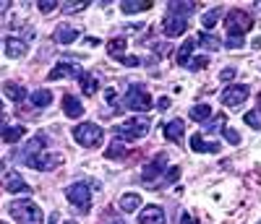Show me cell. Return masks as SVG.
Instances as JSON below:
<instances>
[{"label":"cell","mask_w":261,"mask_h":224,"mask_svg":"<svg viewBox=\"0 0 261 224\" xmlns=\"http://www.w3.org/2000/svg\"><path fill=\"white\" fill-rule=\"evenodd\" d=\"M222 133H225V141H230L232 146L241 144V133H238V130H232V128H227V125H225V130H222Z\"/></svg>","instance_id":"cell-36"},{"label":"cell","mask_w":261,"mask_h":224,"mask_svg":"<svg viewBox=\"0 0 261 224\" xmlns=\"http://www.w3.org/2000/svg\"><path fill=\"white\" fill-rule=\"evenodd\" d=\"M165 172H167V156H165V154H157L154 159H151V162L144 167L141 180H144L149 188H160V185H165V183H162Z\"/></svg>","instance_id":"cell-5"},{"label":"cell","mask_w":261,"mask_h":224,"mask_svg":"<svg viewBox=\"0 0 261 224\" xmlns=\"http://www.w3.org/2000/svg\"><path fill=\"white\" fill-rule=\"evenodd\" d=\"M191 149L199 151V154H217V151H220V144H217V141H206L201 133H196V136H191Z\"/></svg>","instance_id":"cell-12"},{"label":"cell","mask_w":261,"mask_h":224,"mask_svg":"<svg viewBox=\"0 0 261 224\" xmlns=\"http://www.w3.org/2000/svg\"><path fill=\"white\" fill-rule=\"evenodd\" d=\"M206 65H209L206 58H193V60H188L186 68H188V71H201V68H206Z\"/></svg>","instance_id":"cell-34"},{"label":"cell","mask_w":261,"mask_h":224,"mask_svg":"<svg viewBox=\"0 0 261 224\" xmlns=\"http://www.w3.org/2000/svg\"><path fill=\"white\" fill-rule=\"evenodd\" d=\"M55 221H58V216H55V214H53V216H50V224H55Z\"/></svg>","instance_id":"cell-47"},{"label":"cell","mask_w":261,"mask_h":224,"mask_svg":"<svg viewBox=\"0 0 261 224\" xmlns=\"http://www.w3.org/2000/svg\"><path fill=\"white\" fill-rule=\"evenodd\" d=\"M151 128V120L144 115V118H130L120 125H115V133L118 138H125V141H136V138H144Z\"/></svg>","instance_id":"cell-3"},{"label":"cell","mask_w":261,"mask_h":224,"mask_svg":"<svg viewBox=\"0 0 261 224\" xmlns=\"http://www.w3.org/2000/svg\"><path fill=\"white\" fill-rule=\"evenodd\" d=\"M37 8H39V13H50V11L58 8V3L55 0H45V3H37Z\"/></svg>","instance_id":"cell-40"},{"label":"cell","mask_w":261,"mask_h":224,"mask_svg":"<svg viewBox=\"0 0 261 224\" xmlns=\"http://www.w3.org/2000/svg\"><path fill=\"white\" fill-rule=\"evenodd\" d=\"M0 224H6V221H0Z\"/></svg>","instance_id":"cell-53"},{"label":"cell","mask_w":261,"mask_h":224,"mask_svg":"<svg viewBox=\"0 0 261 224\" xmlns=\"http://www.w3.org/2000/svg\"><path fill=\"white\" fill-rule=\"evenodd\" d=\"M120 63L125 65V68H136V65H141V58H136V55H123Z\"/></svg>","instance_id":"cell-38"},{"label":"cell","mask_w":261,"mask_h":224,"mask_svg":"<svg viewBox=\"0 0 261 224\" xmlns=\"http://www.w3.org/2000/svg\"><path fill=\"white\" fill-rule=\"evenodd\" d=\"M79 81H81V89H84V94H86V97L94 94V92H97V86H99V81H97L94 73H81Z\"/></svg>","instance_id":"cell-26"},{"label":"cell","mask_w":261,"mask_h":224,"mask_svg":"<svg viewBox=\"0 0 261 224\" xmlns=\"http://www.w3.org/2000/svg\"><path fill=\"white\" fill-rule=\"evenodd\" d=\"M115 224H120V221H115Z\"/></svg>","instance_id":"cell-54"},{"label":"cell","mask_w":261,"mask_h":224,"mask_svg":"<svg viewBox=\"0 0 261 224\" xmlns=\"http://www.w3.org/2000/svg\"><path fill=\"white\" fill-rule=\"evenodd\" d=\"M258 11H261V3H258Z\"/></svg>","instance_id":"cell-52"},{"label":"cell","mask_w":261,"mask_h":224,"mask_svg":"<svg viewBox=\"0 0 261 224\" xmlns=\"http://www.w3.org/2000/svg\"><path fill=\"white\" fill-rule=\"evenodd\" d=\"M170 104H172V102H170V99H167V97H162V99H160V102H157V109H167V107H170Z\"/></svg>","instance_id":"cell-44"},{"label":"cell","mask_w":261,"mask_h":224,"mask_svg":"<svg viewBox=\"0 0 261 224\" xmlns=\"http://www.w3.org/2000/svg\"><path fill=\"white\" fill-rule=\"evenodd\" d=\"M183 130H186V125H183V120H170V123H165V138L167 141H172V144H180L183 141Z\"/></svg>","instance_id":"cell-13"},{"label":"cell","mask_w":261,"mask_h":224,"mask_svg":"<svg viewBox=\"0 0 261 224\" xmlns=\"http://www.w3.org/2000/svg\"><path fill=\"white\" fill-rule=\"evenodd\" d=\"M63 112H65L68 118H81V115H84V104L79 102V97L65 94V97H63Z\"/></svg>","instance_id":"cell-16"},{"label":"cell","mask_w":261,"mask_h":224,"mask_svg":"<svg viewBox=\"0 0 261 224\" xmlns=\"http://www.w3.org/2000/svg\"><path fill=\"white\" fill-rule=\"evenodd\" d=\"M220 16H222V8H212V11H206L204 18H201L204 29H214V26H217V18H220Z\"/></svg>","instance_id":"cell-31"},{"label":"cell","mask_w":261,"mask_h":224,"mask_svg":"<svg viewBox=\"0 0 261 224\" xmlns=\"http://www.w3.org/2000/svg\"><path fill=\"white\" fill-rule=\"evenodd\" d=\"M225 26H227V37H243L246 32L253 29V16L243 8H232L225 16Z\"/></svg>","instance_id":"cell-2"},{"label":"cell","mask_w":261,"mask_h":224,"mask_svg":"<svg viewBox=\"0 0 261 224\" xmlns=\"http://www.w3.org/2000/svg\"><path fill=\"white\" fill-rule=\"evenodd\" d=\"M258 109H261V94H258Z\"/></svg>","instance_id":"cell-49"},{"label":"cell","mask_w":261,"mask_h":224,"mask_svg":"<svg viewBox=\"0 0 261 224\" xmlns=\"http://www.w3.org/2000/svg\"><path fill=\"white\" fill-rule=\"evenodd\" d=\"M8 211H11V216L18 224H42V211H39V206L34 204V201H29V198L13 201V204L8 206Z\"/></svg>","instance_id":"cell-1"},{"label":"cell","mask_w":261,"mask_h":224,"mask_svg":"<svg viewBox=\"0 0 261 224\" xmlns=\"http://www.w3.org/2000/svg\"><path fill=\"white\" fill-rule=\"evenodd\" d=\"M58 8H63V13H76V11H84L86 8V3H63V6H58Z\"/></svg>","instance_id":"cell-37"},{"label":"cell","mask_w":261,"mask_h":224,"mask_svg":"<svg viewBox=\"0 0 261 224\" xmlns=\"http://www.w3.org/2000/svg\"><path fill=\"white\" fill-rule=\"evenodd\" d=\"M199 42L204 44L206 50H220L222 44H220V39H217L214 34H209V32H204V34H199Z\"/></svg>","instance_id":"cell-32"},{"label":"cell","mask_w":261,"mask_h":224,"mask_svg":"<svg viewBox=\"0 0 261 224\" xmlns=\"http://www.w3.org/2000/svg\"><path fill=\"white\" fill-rule=\"evenodd\" d=\"M45 146H47L45 136H34V138L27 144V149H24V156H21V159H27V156H34V154H42V151H45Z\"/></svg>","instance_id":"cell-23"},{"label":"cell","mask_w":261,"mask_h":224,"mask_svg":"<svg viewBox=\"0 0 261 224\" xmlns=\"http://www.w3.org/2000/svg\"><path fill=\"white\" fill-rule=\"evenodd\" d=\"M65 198L79 209V214H86L92 209V190L86 188V183H73L65 188Z\"/></svg>","instance_id":"cell-7"},{"label":"cell","mask_w":261,"mask_h":224,"mask_svg":"<svg viewBox=\"0 0 261 224\" xmlns=\"http://www.w3.org/2000/svg\"><path fill=\"white\" fill-rule=\"evenodd\" d=\"M162 29H165V34H167V37H180V34H186V29H188V18H180V16L167 13V16H165Z\"/></svg>","instance_id":"cell-10"},{"label":"cell","mask_w":261,"mask_h":224,"mask_svg":"<svg viewBox=\"0 0 261 224\" xmlns=\"http://www.w3.org/2000/svg\"><path fill=\"white\" fill-rule=\"evenodd\" d=\"M248 94H251V89L246 83H235V86H227L225 89L220 99H222L225 107H238V104H243L248 99Z\"/></svg>","instance_id":"cell-8"},{"label":"cell","mask_w":261,"mask_h":224,"mask_svg":"<svg viewBox=\"0 0 261 224\" xmlns=\"http://www.w3.org/2000/svg\"><path fill=\"white\" fill-rule=\"evenodd\" d=\"M235 73H238L235 68H225V71L220 73V78H222V81H232V78H235Z\"/></svg>","instance_id":"cell-42"},{"label":"cell","mask_w":261,"mask_h":224,"mask_svg":"<svg viewBox=\"0 0 261 224\" xmlns=\"http://www.w3.org/2000/svg\"><path fill=\"white\" fill-rule=\"evenodd\" d=\"M27 167H32V170H42V172H47V170H55L58 164H60V156L58 154H34V156H27V159H21Z\"/></svg>","instance_id":"cell-9"},{"label":"cell","mask_w":261,"mask_h":224,"mask_svg":"<svg viewBox=\"0 0 261 224\" xmlns=\"http://www.w3.org/2000/svg\"><path fill=\"white\" fill-rule=\"evenodd\" d=\"M180 224H199V219H196L193 214H188V211H186V214L180 216Z\"/></svg>","instance_id":"cell-43"},{"label":"cell","mask_w":261,"mask_h":224,"mask_svg":"<svg viewBox=\"0 0 261 224\" xmlns=\"http://www.w3.org/2000/svg\"><path fill=\"white\" fill-rule=\"evenodd\" d=\"M222 128H225V115H217L212 123H206V128H204V130L214 133V130H222Z\"/></svg>","instance_id":"cell-35"},{"label":"cell","mask_w":261,"mask_h":224,"mask_svg":"<svg viewBox=\"0 0 261 224\" xmlns=\"http://www.w3.org/2000/svg\"><path fill=\"white\" fill-rule=\"evenodd\" d=\"M73 76H81L79 73V68H76V65L73 63H58L55 65V68L50 71V81H55V78H73Z\"/></svg>","instance_id":"cell-14"},{"label":"cell","mask_w":261,"mask_h":224,"mask_svg":"<svg viewBox=\"0 0 261 224\" xmlns=\"http://www.w3.org/2000/svg\"><path fill=\"white\" fill-rule=\"evenodd\" d=\"M76 39H79V29H73V26H58L55 29V42L58 44H71Z\"/></svg>","instance_id":"cell-19"},{"label":"cell","mask_w":261,"mask_h":224,"mask_svg":"<svg viewBox=\"0 0 261 224\" xmlns=\"http://www.w3.org/2000/svg\"><path fill=\"white\" fill-rule=\"evenodd\" d=\"M120 209L128 214V211H136L139 206H141V195H136V193H125V195H120Z\"/></svg>","instance_id":"cell-24"},{"label":"cell","mask_w":261,"mask_h":224,"mask_svg":"<svg viewBox=\"0 0 261 224\" xmlns=\"http://www.w3.org/2000/svg\"><path fill=\"white\" fill-rule=\"evenodd\" d=\"M188 118H191V120H196V123H204V120H209V118H212V107H209V104H196V107H191Z\"/></svg>","instance_id":"cell-25"},{"label":"cell","mask_w":261,"mask_h":224,"mask_svg":"<svg viewBox=\"0 0 261 224\" xmlns=\"http://www.w3.org/2000/svg\"><path fill=\"white\" fill-rule=\"evenodd\" d=\"M65 224H76V221H71V219H68V221H65Z\"/></svg>","instance_id":"cell-50"},{"label":"cell","mask_w":261,"mask_h":224,"mask_svg":"<svg viewBox=\"0 0 261 224\" xmlns=\"http://www.w3.org/2000/svg\"><path fill=\"white\" fill-rule=\"evenodd\" d=\"M125 44H128L125 39L115 37V39H110V44H107V52H110L113 58H118V60H120V58L125 55Z\"/></svg>","instance_id":"cell-30"},{"label":"cell","mask_w":261,"mask_h":224,"mask_svg":"<svg viewBox=\"0 0 261 224\" xmlns=\"http://www.w3.org/2000/svg\"><path fill=\"white\" fill-rule=\"evenodd\" d=\"M27 136V128L24 125H11L8 130H3V141L6 144H16V141H21Z\"/></svg>","instance_id":"cell-27"},{"label":"cell","mask_w":261,"mask_h":224,"mask_svg":"<svg viewBox=\"0 0 261 224\" xmlns=\"http://www.w3.org/2000/svg\"><path fill=\"white\" fill-rule=\"evenodd\" d=\"M3 92H6L13 102H18V104L24 102V97H27V89H24V86H18L16 81H6V83H3Z\"/></svg>","instance_id":"cell-21"},{"label":"cell","mask_w":261,"mask_h":224,"mask_svg":"<svg viewBox=\"0 0 261 224\" xmlns=\"http://www.w3.org/2000/svg\"><path fill=\"white\" fill-rule=\"evenodd\" d=\"M139 224H165V211L160 206H146L139 216Z\"/></svg>","instance_id":"cell-15"},{"label":"cell","mask_w":261,"mask_h":224,"mask_svg":"<svg viewBox=\"0 0 261 224\" xmlns=\"http://www.w3.org/2000/svg\"><path fill=\"white\" fill-rule=\"evenodd\" d=\"M123 107L134 109V112H149L151 109V97H149L146 89H141L139 83H134L125 92V97H123Z\"/></svg>","instance_id":"cell-6"},{"label":"cell","mask_w":261,"mask_h":224,"mask_svg":"<svg viewBox=\"0 0 261 224\" xmlns=\"http://www.w3.org/2000/svg\"><path fill=\"white\" fill-rule=\"evenodd\" d=\"M149 8H151V3H149V0H128V3H120V11H123L125 16L144 13V11H149Z\"/></svg>","instance_id":"cell-18"},{"label":"cell","mask_w":261,"mask_h":224,"mask_svg":"<svg viewBox=\"0 0 261 224\" xmlns=\"http://www.w3.org/2000/svg\"><path fill=\"white\" fill-rule=\"evenodd\" d=\"M128 154V144H123V138H115L110 146L105 149V156L107 159H120V156Z\"/></svg>","instance_id":"cell-22"},{"label":"cell","mask_w":261,"mask_h":224,"mask_svg":"<svg viewBox=\"0 0 261 224\" xmlns=\"http://www.w3.org/2000/svg\"><path fill=\"white\" fill-rule=\"evenodd\" d=\"M3 190H8V193H29V183H27L18 172H6V177H3Z\"/></svg>","instance_id":"cell-11"},{"label":"cell","mask_w":261,"mask_h":224,"mask_svg":"<svg viewBox=\"0 0 261 224\" xmlns=\"http://www.w3.org/2000/svg\"><path fill=\"white\" fill-rule=\"evenodd\" d=\"M0 118H3V102H0Z\"/></svg>","instance_id":"cell-48"},{"label":"cell","mask_w":261,"mask_h":224,"mask_svg":"<svg viewBox=\"0 0 261 224\" xmlns=\"http://www.w3.org/2000/svg\"><path fill=\"white\" fill-rule=\"evenodd\" d=\"M196 8V3H167V13H172V16H180V18H188Z\"/></svg>","instance_id":"cell-20"},{"label":"cell","mask_w":261,"mask_h":224,"mask_svg":"<svg viewBox=\"0 0 261 224\" xmlns=\"http://www.w3.org/2000/svg\"><path fill=\"white\" fill-rule=\"evenodd\" d=\"M243 120H246V125H251L253 130H261V109H251V112H246Z\"/></svg>","instance_id":"cell-33"},{"label":"cell","mask_w":261,"mask_h":224,"mask_svg":"<svg viewBox=\"0 0 261 224\" xmlns=\"http://www.w3.org/2000/svg\"><path fill=\"white\" fill-rule=\"evenodd\" d=\"M29 99H32V104H34V107H47V104L53 102V94L47 92V89H37V92H34Z\"/></svg>","instance_id":"cell-29"},{"label":"cell","mask_w":261,"mask_h":224,"mask_svg":"<svg viewBox=\"0 0 261 224\" xmlns=\"http://www.w3.org/2000/svg\"><path fill=\"white\" fill-rule=\"evenodd\" d=\"M84 44H89V47H97L99 39H94V37H86V39H84Z\"/></svg>","instance_id":"cell-45"},{"label":"cell","mask_w":261,"mask_h":224,"mask_svg":"<svg viewBox=\"0 0 261 224\" xmlns=\"http://www.w3.org/2000/svg\"><path fill=\"white\" fill-rule=\"evenodd\" d=\"M253 47H256V50H261V37H256V39H253Z\"/></svg>","instance_id":"cell-46"},{"label":"cell","mask_w":261,"mask_h":224,"mask_svg":"<svg viewBox=\"0 0 261 224\" xmlns=\"http://www.w3.org/2000/svg\"><path fill=\"white\" fill-rule=\"evenodd\" d=\"M178 177H180V170H178V167H170V172H165V177H162V183H165V185H167V183H175Z\"/></svg>","instance_id":"cell-39"},{"label":"cell","mask_w":261,"mask_h":224,"mask_svg":"<svg viewBox=\"0 0 261 224\" xmlns=\"http://www.w3.org/2000/svg\"><path fill=\"white\" fill-rule=\"evenodd\" d=\"M6 55H8V58H21V55H27V44H24V39L8 37V39H6Z\"/></svg>","instance_id":"cell-17"},{"label":"cell","mask_w":261,"mask_h":224,"mask_svg":"<svg viewBox=\"0 0 261 224\" xmlns=\"http://www.w3.org/2000/svg\"><path fill=\"white\" fill-rule=\"evenodd\" d=\"M0 128H3V118H0Z\"/></svg>","instance_id":"cell-51"},{"label":"cell","mask_w":261,"mask_h":224,"mask_svg":"<svg viewBox=\"0 0 261 224\" xmlns=\"http://www.w3.org/2000/svg\"><path fill=\"white\" fill-rule=\"evenodd\" d=\"M102 136H105V130H102L97 123H79V125L73 128V141H76L79 146H84V149L99 146Z\"/></svg>","instance_id":"cell-4"},{"label":"cell","mask_w":261,"mask_h":224,"mask_svg":"<svg viewBox=\"0 0 261 224\" xmlns=\"http://www.w3.org/2000/svg\"><path fill=\"white\" fill-rule=\"evenodd\" d=\"M243 37H227V47H232V50H241L243 47Z\"/></svg>","instance_id":"cell-41"},{"label":"cell","mask_w":261,"mask_h":224,"mask_svg":"<svg viewBox=\"0 0 261 224\" xmlns=\"http://www.w3.org/2000/svg\"><path fill=\"white\" fill-rule=\"evenodd\" d=\"M193 47H196V42L193 39H186L180 47H178V65H188V60H191V52H193Z\"/></svg>","instance_id":"cell-28"}]
</instances>
